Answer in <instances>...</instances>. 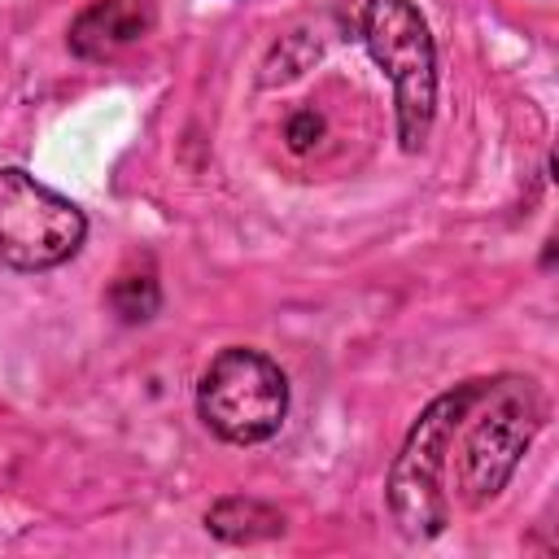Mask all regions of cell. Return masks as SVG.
I'll list each match as a JSON object with an SVG mask.
<instances>
[{"instance_id":"cell-1","label":"cell","mask_w":559,"mask_h":559,"mask_svg":"<svg viewBox=\"0 0 559 559\" xmlns=\"http://www.w3.org/2000/svg\"><path fill=\"white\" fill-rule=\"evenodd\" d=\"M480 393H485V380H467L441 393L437 402H428L389 467V485H384L389 511L411 542H428L450 524V498H445L450 445L463 432L467 415L476 411Z\"/></svg>"},{"instance_id":"cell-2","label":"cell","mask_w":559,"mask_h":559,"mask_svg":"<svg viewBox=\"0 0 559 559\" xmlns=\"http://www.w3.org/2000/svg\"><path fill=\"white\" fill-rule=\"evenodd\" d=\"M358 39L393 83L402 148L419 153L437 114V48L424 13L411 0H362Z\"/></svg>"},{"instance_id":"cell-3","label":"cell","mask_w":559,"mask_h":559,"mask_svg":"<svg viewBox=\"0 0 559 559\" xmlns=\"http://www.w3.org/2000/svg\"><path fill=\"white\" fill-rule=\"evenodd\" d=\"M197 411L231 445L266 441L288 411V380L280 362H271L258 349L231 345L210 358L197 384Z\"/></svg>"},{"instance_id":"cell-4","label":"cell","mask_w":559,"mask_h":559,"mask_svg":"<svg viewBox=\"0 0 559 559\" xmlns=\"http://www.w3.org/2000/svg\"><path fill=\"white\" fill-rule=\"evenodd\" d=\"M480 415L463 437L459 454V489L467 507H485L502 493L533 432L542 428V397L528 380H493L480 393Z\"/></svg>"},{"instance_id":"cell-5","label":"cell","mask_w":559,"mask_h":559,"mask_svg":"<svg viewBox=\"0 0 559 559\" xmlns=\"http://www.w3.org/2000/svg\"><path fill=\"white\" fill-rule=\"evenodd\" d=\"M83 236L87 218L74 201L17 166L0 170V262L17 271H48L74 258Z\"/></svg>"},{"instance_id":"cell-6","label":"cell","mask_w":559,"mask_h":559,"mask_svg":"<svg viewBox=\"0 0 559 559\" xmlns=\"http://www.w3.org/2000/svg\"><path fill=\"white\" fill-rule=\"evenodd\" d=\"M157 26V0H92L70 22V48L87 61H105Z\"/></svg>"},{"instance_id":"cell-7","label":"cell","mask_w":559,"mask_h":559,"mask_svg":"<svg viewBox=\"0 0 559 559\" xmlns=\"http://www.w3.org/2000/svg\"><path fill=\"white\" fill-rule=\"evenodd\" d=\"M205 524L223 542H266L284 533V515L258 498H223L210 507Z\"/></svg>"},{"instance_id":"cell-8","label":"cell","mask_w":559,"mask_h":559,"mask_svg":"<svg viewBox=\"0 0 559 559\" xmlns=\"http://www.w3.org/2000/svg\"><path fill=\"white\" fill-rule=\"evenodd\" d=\"M109 306L135 323V319H148L157 310V280L153 275H118L114 288H109Z\"/></svg>"},{"instance_id":"cell-9","label":"cell","mask_w":559,"mask_h":559,"mask_svg":"<svg viewBox=\"0 0 559 559\" xmlns=\"http://www.w3.org/2000/svg\"><path fill=\"white\" fill-rule=\"evenodd\" d=\"M323 135H328V122H323V114H319L314 105L293 109L288 122H284V144H288L293 153H314V148L323 144Z\"/></svg>"}]
</instances>
